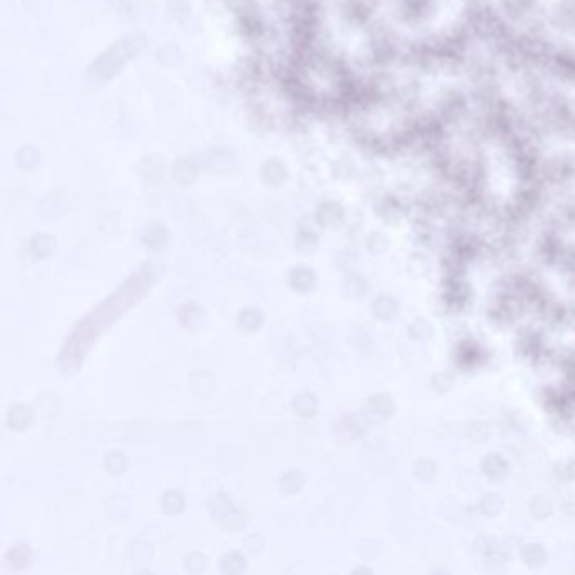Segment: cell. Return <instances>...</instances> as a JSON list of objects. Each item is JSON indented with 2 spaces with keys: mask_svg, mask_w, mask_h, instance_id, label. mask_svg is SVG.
<instances>
[{
  "mask_svg": "<svg viewBox=\"0 0 575 575\" xmlns=\"http://www.w3.org/2000/svg\"><path fill=\"white\" fill-rule=\"evenodd\" d=\"M184 508V496L179 491H167L161 497V510L167 515H178Z\"/></svg>",
  "mask_w": 575,
  "mask_h": 575,
  "instance_id": "9",
  "label": "cell"
},
{
  "mask_svg": "<svg viewBox=\"0 0 575 575\" xmlns=\"http://www.w3.org/2000/svg\"><path fill=\"white\" fill-rule=\"evenodd\" d=\"M296 246L298 252L309 255V253H314L318 248V238L314 235H301L296 242Z\"/></svg>",
  "mask_w": 575,
  "mask_h": 575,
  "instance_id": "13",
  "label": "cell"
},
{
  "mask_svg": "<svg viewBox=\"0 0 575 575\" xmlns=\"http://www.w3.org/2000/svg\"><path fill=\"white\" fill-rule=\"evenodd\" d=\"M178 318L184 327L187 329H196L199 324L204 320V311L198 304H184L178 311Z\"/></svg>",
  "mask_w": 575,
  "mask_h": 575,
  "instance_id": "3",
  "label": "cell"
},
{
  "mask_svg": "<svg viewBox=\"0 0 575 575\" xmlns=\"http://www.w3.org/2000/svg\"><path fill=\"white\" fill-rule=\"evenodd\" d=\"M246 569V559L242 554H237V552H231V554H226L221 559V572L228 575L242 574L243 570Z\"/></svg>",
  "mask_w": 575,
  "mask_h": 575,
  "instance_id": "8",
  "label": "cell"
},
{
  "mask_svg": "<svg viewBox=\"0 0 575 575\" xmlns=\"http://www.w3.org/2000/svg\"><path fill=\"white\" fill-rule=\"evenodd\" d=\"M56 248V243L53 242L49 237H38L32 242V250L38 257H47L54 252Z\"/></svg>",
  "mask_w": 575,
  "mask_h": 575,
  "instance_id": "11",
  "label": "cell"
},
{
  "mask_svg": "<svg viewBox=\"0 0 575 575\" xmlns=\"http://www.w3.org/2000/svg\"><path fill=\"white\" fill-rule=\"evenodd\" d=\"M292 407L297 415L305 416V419H307V416H312L316 414V410H318V398H316L314 393H309V392L298 393V395L294 398Z\"/></svg>",
  "mask_w": 575,
  "mask_h": 575,
  "instance_id": "5",
  "label": "cell"
},
{
  "mask_svg": "<svg viewBox=\"0 0 575 575\" xmlns=\"http://www.w3.org/2000/svg\"><path fill=\"white\" fill-rule=\"evenodd\" d=\"M316 282H318V277H316L314 270L307 267H296L290 270L289 274V283L294 290L297 292H311L316 287Z\"/></svg>",
  "mask_w": 575,
  "mask_h": 575,
  "instance_id": "1",
  "label": "cell"
},
{
  "mask_svg": "<svg viewBox=\"0 0 575 575\" xmlns=\"http://www.w3.org/2000/svg\"><path fill=\"white\" fill-rule=\"evenodd\" d=\"M304 474L301 471H289L279 479V489L283 495H296L298 489L304 486Z\"/></svg>",
  "mask_w": 575,
  "mask_h": 575,
  "instance_id": "7",
  "label": "cell"
},
{
  "mask_svg": "<svg viewBox=\"0 0 575 575\" xmlns=\"http://www.w3.org/2000/svg\"><path fill=\"white\" fill-rule=\"evenodd\" d=\"M103 462H105V469L108 471V473L115 474V476L125 473V469H127V466H128L127 457H125L124 452H119V451L108 452V454L105 456V460H103Z\"/></svg>",
  "mask_w": 575,
  "mask_h": 575,
  "instance_id": "10",
  "label": "cell"
},
{
  "mask_svg": "<svg viewBox=\"0 0 575 575\" xmlns=\"http://www.w3.org/2000/svg\"><path fill=\"white\" fill-rule=\"evenodd\" d=\"M184 565H186V569L191 570V572H202V570L208 567V559L202 554L193 552V554H189L184 559Z\"/></svg>",
  "mask_w": 575,
  "mask_h": 575,
  "instance_id": "12",
  "label": "cell"
},
{
  "mask_svg": "<svg viewBox=\"0 0 575 575\" xmlns=\"http://www.w3.org/2000/svg\"><path fill=\"white\" fill-rule=\"evenodd\" d=\"M7 423L10 429L14 430H25L31 427L32 423V412L31 408L24 407V405H16L7 414Z\"/></svg>",
  "mask_w": 575,
  "mask_h": 575,
  "instance_id": "4",
  "label": "cell"
},
{
  "mask_svg": "<svg viewBox=\"0 0 575 575\" xmlns=\"http://www.w3.org/2000/svg\"><path fill=\"white\" fill-rule=\"evenodd\" d=\"M7 562L14 567V569H25L31 565L32 554L31 548L27 545H16L7 552Z\"/></svg>",
  "mask_w": 575,
  "mask_h": 575,
  "instance_id": "6",
  "label": "cell"
},
{
  "mask_svg": "<svg viewBox=\"0 0 575 575\" xmlns=\"http://www.w3.org/2000/svg\"><path fill=\"white\" fill-rule=\"evenodd\" d=\"M238 327L243 333H255L263 324V314L260 309L246 307L238 314Z\"/></svg>",
  "mask_w": 575,
  "mask_h": 575,
  "instance_id": "2",
  "label": "cell"
}]
</instances>
